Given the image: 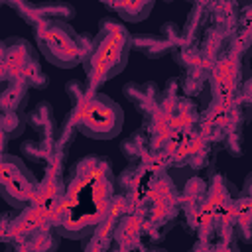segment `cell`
<instances>
[{
    "instance_id": "6da1fadb",
    "label": "cell",
    "mask_w": 252,
    "mask_h": 252,
    "mask_svg": "<svg viewBox=\"0 0 252 252\" xmlns=\"http://www.w3.org/2000/svg\"><path fill=\"white\" fill-rule=\"evenodd\" d=\"M132 51V33L126 24L116 16H104L98 22V30L93 37V53L83 63L87 85L98 93L100 85L116 77L128 63Z\"/></svg>"
},
{
    "instance_id": "7a4b0ae2",
    "label": "cell",
    "mask_w": 252,
    "mask_h": 252,
    "mask_svg": "<svg viewBox=\"0 0 252 252\" xmlns=\"http://www.w3.org/2000/svg\"><path fill=\"white\" fill-rule=\"evenodd\" d=\"M24 81L30 89H45L49 77L39 65L35 47L24 37H6L0 43V83Z\"/></svg>"
},
{
    "instance_id": "3957f363",
    "label": "cell",
    "mask_w": 252,
    "mask_h": 252,
    "mask_svg": "<svg viewBox=\"0 0 252 252\" xmlns=\"http://www.w3.org/2000/svg\"><path fill=\"white\" fill-rule=\"evenodd\" d=\"M71 114L79 132L94 140H110L118 136L124 122L120 104L100 91L93 93L79 106H73Z\"/></svg>"
},
{
    "instance_id": "277c9868",
    "label": "cell",
    "mask_w": 252,
    "mask_h": 252,
    "mask_svg": "<svg viewBox=\"0 0 252 252\" xmlns=\"http://www.w3.org/2000/svg\"><path fill=\"white\" fill-rule=\"evenodd\" d=\"M35 45L43 57L61 69H73L83 63L81 32L65 22H45L35 28Z\"/></svg>"
},
{
    "instance_id": "5b68a950",
    "label": "cell",
    "mask_w": 252,
    "mask_h": 252,
    "mask_svg": "<svg viewBox=\"0 0 252 252\" xmlns=\"http://www.w3.org/2000/svg\"><path fill=\"white\" fill-rule=\"evenodd\" d=\"M39 181L32 173V169L24 163L22 158H16L12 154H2L0 161V193L4 201L14 207L16 211H22L32 205Z\"/></svg>"
},
{
    "instance_id": "8992f818",
    "label": "cell",
    "mask_w": 252,
    "mask_h": 252,
    "mask_svg": "<svg viewBox=\"0 0 252 252\" xmlns=\"http://www.w3.org/2000/svg\"><path fill=\"white\" fill-rule=\"evenodd\" d=\"M246 79V61L224 51L209 75V93L215 100H228L240 94Z\"/></svg>"
},
{
    "instance_id": "52a82bcc",
    "label": "cell",
    "mask_w": 252,
    "mask_h": 252,
    "mask_svg": "<svg viewBox=\"0 0 252 252\" xmlns=\"http://www.w3.org/2000/svg\"><path fill=\"white\" fill-rule=\"evenodd\" d=\"M49 226H55V213H51L49 209H43V207L30 205L22 211H16L2 242L10 244V246H22L32 236H35L39 230L49 228Z\"/></svg>"
},
{
    "instance_id": "ba28073f",
    "label": "cell",
    "mask_w": 252,
    "mask_h": 252,
    "mask_svg": "<svg viewBox=\"0 0 252 252\" xmlns=\"http://www.w3.org/2000/svg\"><path fill=\"white\" fill-rule=\"evenodd\" d=\"M250 112L252 108L246 106L240 96L236 98H228V100H215L211 98L207 102L205 112L201 114V120L215 126L217 130H220L224 136L236 130H242L244 124L250 120Z\"/></svg>"
},
{
    "instance_id": "9c48e42d",
    "label": "cell",
    "mask_w": 252,
    "mask_h": 252,
    "mask_svg": "<svg viewBox=\"0 0 252 252\" xmlns=\"http://www.w3.org/2000/svg\"><path fill=\"white\" fill-rule=\"evenodd\" d=\"M8 8L16 10V14L28 24L32 26L33 30L45 22H65L69 24L73 18H75V8L71 4H61V2H55V4H30V2H24V0H6L4 2Z\"/></svg>"
},
{
    "instance_id": "30bf717a",
    "label": "cell",
    "mask_w": 252,
    "mask_h": 252,
    "mask_svg": "<svg viewBox=\"0 0 252 252\" xmlns=\"http://www.w3.org/2000/svg\"><path fill=\"white\" fill-rule=\"evenodd\" d=\"M28 118V126H32V130H35L39 134V144L43 148H47L49 152H57V134H59V126L53 114V106L47 100H39L30 112H26Z\"/></svg>"
},
{
    "instance_id": "8fae6325",
    "label": "cell",
    "mask_w": 252,
    "mask_h": 252,
    "mask_svg": "<svg viewBox=\"0 0 252 252\" xmlns=\"http://www.w3.org/2000/svg\"><path fill=\"white\" fill-rule=\"evenodd\" d=\"M65 171H57V169H51V167H45V175L39 179V185H37V191H35V197L32 201V205L35 207H43V209H49L51 213H55L67 193V183L65 181Z\"/></svg>"
},
{
    "instance_id": "7c38bea8",
    "label": "cell",
    "mask_w": 252,
    "mask_h": 252,
    "mask_svg": "<svg viewBox=\"0 0 252 252\" xmlns=\"http://www.w3.org/2000/svg\"><path fill=\"white\" fill-rule=\"evenodd\" d=\"M122 94L132 102V106L136 108V112L142 114L144 120H148L156 112V108L159 104L161 89L154 81H146V83L130 81V83H126L122 87Z\"/></svg>"
},
{
    "instance_id": "4fadbf2b",
    "label": "cell",
    "mask_w": 252,
    "mask_h": 252,
    "mask_svg": "<svg viewBox=\"0 0 252 252\" xmlns=\"http://www.w3.org/2000/svg\"><path fill=\"white\" fill-rule=\"evenodd\" d=\"M144 217L136 215H124L114 230V242L124 246L130 252H140L142 246H146V236H144Z\"/></svg>"
},
{
    "instance_id": "5bb4252c",
    "label": "cell",
    "mask_w": 252,
    "mask_h": 252,
    "mask_svg": "<svg viewBox=\"0 0 252 252\" xmlns=\"http://www.w3.org/2000/svg\"><path fill=\"white\" fill-rule=\"evenodd\" d=\"M211 26L224 30L226 33H234L240 24V4L236 2H209Z\"/></svg>"
},
{
    "instance_id": "9a60e30c",
    "label": "cell",
    "mask_w": 252,
    "mask_h": 252,
    "mask_svg": "<svg viewBox=\"0 0 252 252\" xmlns=\"http://www.w3.org/2000/svg\"><path fill=\"white\" fill-rule=\"evenodd\" d=\"M211 16H209V2H195L187 14L185 26L181 28L185 43H197L205 30L211 26Z\"/></svg>"
},
{
    "instance_id": "2e32d148",
    "label": "cell",
    "mask_w": 252,
    "mask_h": 252,
    "mask_svg": "<svg viewBox=\"0 0 252 252\" xmlns=\"http://www.w3.org/2000/svg\"><path fill=\"white\" fill-rule=\"evenodd\" d=\"M106 10H110L114 16H118L122 22H130V24H138L142 20H146L150 16V12L154 10V2L152 0H124V2H104L102 4Z\"/></svg>"
},
{
    "instance_id": "e0dca14e",
    "label": "cell",
    "mask_w": 252,
    "mask_h": 252,
    "mask_svg": "<svg viewBox=\"0 0 252 252\" xmlns=\"http://www.w3.org/2000/svg\"><path fill=\"white\" fill-rule=\"evenodd\" d=\"M150 150H152V148H150V132H148L146 126L134 130L126 140L120 142V152H122V156L128 159V163H138V161H142V159L148 156Z\"/></svg>"
},
{
    "instance_id": "ac0fdd59",
    "label": "cell",
    "mask_w": 252,
    "mask_h": 252,
    "mask_svg": "<svg viewBox=\"0 0 252 252\" xmlns=\"http://www.w3.org/2000/svg\"><path fill=\"white\" fill-rule=\"evenodd\" d=\"M28 91H30V85L24 83V81L4 83L2 91H0V108H2V112H8V110L22 112L24 106L28 104Z\"/></svg>"
},
{
    "instance_id": "d6986e66",
    "label": "cell",
    "mask_w": 252,
    "mask_h": 252,
    "mask_svg": "<svg viewBox=\"0 0 252 252\" xmlns=\"http://www.w3.org/2000/svg\"><path fill=\"white\" fill-rule=\"evenodd\" d=\"M132 49L144 53L150 59H159V57L171 53V45L159 33H134Z\"/></svg>"
},
{
    "instance_id": "ffe728a7",
    "label": "cell",
    "mask_w": 252,
    "mask_h": 252,
    "mask_svg": "<svg viewBox=\"0 0 252 252\" xmlns=\"http://www.w3.org/2000/svg\"><path fill=\"white\" fill-rule=\"evenodd\" d=\"M144 179H150L148 171L144 169L142 161L138 163H128L116 177V189H120L122 195H128V193H134V191H140V189H146V183Z\"/></svg>"
},
{
    "instance_id": "44dd1931",
    "label": "cell",
    "mask_w": 252,
    "mask_h": 252,
    "mask_svg": "<svg viewBox=\"0 0 252 252\" xmlns=\"http://www.w3.org/2000/svg\"><path fill=\"white\" fill-rule=\"evenodd\" d=\"M28 126V118L26 112H16V110H8L0 114V130H2V154H6V144L8 140H14L18 136L24 134Z\"/></svg>"
},
{
    "instance_id": "7402d4cb",
    "label": "cell",
    "mask_w": 252,
    "mask_h": 252,
    "mask_svg": "<svg viewBox=\"0 0 252 252\" xmlns=\"http://www.w3.org/2000/svg\"><path fill=\"white\" fill-rule=\"evenodd\" d=\"M226 51L240 57L242 61H248L252 57V26L238 24V30L228 39Z\"/></svg>"
},
{
    "instance_id": "603a6c76",
    "label": "cell",
    "mask_w": 252,
    "mask_h": 252,
    "mask_svg": "<svg viewBox=\"0 0 252 252\" xmlns=\"http://www.w3.org/2000/svg\"><path fill=\"white\" fill-rule=\"evenodd\" d=\"M209 75L211 71L207 69H189L183 71V75L179 77L181 81V93L183 96H197L205 91V87H209Z\"/></svg>"
},
{
    "instance_id": "cb8c5ba5",
    "label": "cell",
    "mask_w": 252,
    "mask_h": 252,
    "mask_svg": "<svg viewBox=\"0 0 252 252\" xmlns=\"http://www.w3.org/2000/svg\"><path fill=\"white\" fill-rule=\"evenodd\" d=\"M59 238H61V234L57 232V228L55 226H49V228L39 230L35 236H32L22 246H28L32 252H57Z\"/></svg>"
},
{
    "instance_id": "d4e9b609",
    "label": "cell",
    "mask_w": 252,
    "mask_h": 252,
    "mask_svg": "<svg viewBox=\"0 0 252 252\" xmlns=\"http://www.w3.org/2000/svg\"><path fill=\"white\" fill-rule=\"evenodd\" d=\"M55 152H49L47 148H43L39 144V140H26L22 142L20 146V156L26 158V159H32L33 163H41V165H47L49 159L53 158Z\"/></svg>"
},
{
    "instance_id": "484cf974",
    "label": "cell",
    "mask_w": 252,
    "mask_h": 252,
    "mask_svg": "<svg viewBox=\"0 0 252 252\" xmlns=\"http://www.w3.org/2000/svg\"><path fill=\"white\" fill-rule=\"evenodd\" d=\"M77 132H79V128H77V124H75V120H73V114H71V110H69L67 116H65L63 122H61V126H59V134H57V152H65V154H67V150L71 148V144H73Z\"/></svg>"
},
{
    "instance_id": "4316f807",
    "label": "cell",
    "mask_w": 252,
    "mask_h": 252,
    "mask_svg": "<svg viewBox=\"0 0 252 252\" xmlns=\"http://www.w3.org/2000/svg\"><path fill=\"white\" fill-rule=\"evenodd\" d=\"M144 169L148 171V175H159V173H167L169 171V158L165 152H158V150H150L148 156L142 159Z\"/></svg>"
},
{
    "instance_id": "83f0119b",
    "label": "cell",
    "mask_w": 252,
    "mask_h": 252,
    "mask_svg": "<svg viewBox=\"0 0 252 252\" xmlns=\"http://www.w3.org/2000/svg\"><path fill=\"white\" fill-rule=\"evenodd\" d=\"M94 91L89 89L87 81H79V79H69L65 83V94L69 96V102H71V108L73 106H79L83 100H87Z\"/></svg>"
},
{
    "instance_id": "f1b7e54d",
    "label": "cell",
    "mask_w": 252,
    "mask_h": 252,
    "mask_svg": "<svg viewBox=\"0 0 252 252\" xmlns=\"http://www.w3.org/2000/svg\"><path fill=\"white\" fill-rule=\"evenodd\" d=\"M158 33L171 45V51H173L175 47H179L181 43H185V39H183V32H181V28H179L175 22H163V24L159 26Z\"/></svg>"
},
{
    "instance_id": "f546056e",
    "label": "cell",
    "mask_w": 252,
    "mask_h": 252,
    "mask_svg": "<svg viewBox=\"0 0 252 252\" xmlns=\"http://www.w3.org/2000/svg\"><path fill=\"white\" fill-rule=\"evenodd\" d=\"M220 146L224 148V152H226L228 156H232V158H240V156L244 154V138H242V130H236V132L226 134Z\"/></svg>"
},
{
    "instance_id": "4dcf8cb0",
    "label": "cell",
    "mask_w": 252,
    "mask_h": 252,
    "mask_svg": "<svg viewBox=\"0 0 252 252\" xmlns=\"http://www.w3.org/2000/svg\"><path fill=\"white\" fill-rule=\"evenodd\" d=\"M240 100L246 104V106H250L252 108V71L246 75V79H244V85H242V89H240Z\"/></svg>"
},
{
    "instance_id": "1f68e13d",
    "label": "cell",
    "mask_w": 252,
    "mask_h": 252,
    "mask_svg": "<svg viewBox=\"0 0 252 252\" xmlns=\"http://www.w3.org/2000/svg\"><path fill=\"white\" fill-rule=\"evenodd\" d=\"M203 252H238V246L236 248H230V246H226V244H222L219 240H213V242L205 244V250Z\"/></svg>"
},
{
    "instance_id": "d6a6232c",
    "label": "cell",
    "mask_w": 252,
    "mask_h": 252,
    "mask_svg": "<svg viewBox=\"0 0 252 252\" xmlns=\"http://www.w3.org/2000/svg\"><path fill=\"white\" fill-rule=\"evenodd\" d=\"M242 195H246V197H252V171L248 173V177H246V181H244V187H242Z\"/></svg>"
},
{
    "instance_id": "836d02e7",
    "label": "cell",
    "mask_w": 252,
    "mask_h": 252,
    "mask_svg": "<svg viewBox=\"0 0 252 252\" xmlns=\"http://www.w3.org/2000/svg\"><path fill=\"white\" fill-rule=\"evenodd\" d=\"M140 252H167V250L161 246H156V244H146V246H142Z\"/></svg>"
},
{
    "instance_id": "e575fe53",
    "label": "cell",
    "mask_w": 252,
    "mask_h": 252,
    "mask_svg": "<svg viewBox=\"0 0 252 252\" xmlns=\"http://www.w3.org/2000/svg\"><path fill=\"white\" fill-rule=\"evenodd\" d=\"M205 244H207V242H203V240H195V244H193L187 252H203V250H205Z\"/></svg>"
},
{
    "instance_id": "d590c367",
    "label": "cell",
    "mask_w": 252,
    "mask_h": 252,
    "mask_svg": "<svg viewBox=\"0 0 252 252\" xmlns=\"http://www.w3.org/2000/svg\"><path fill=\"white\" fill-rule=\"evenodd\" d=\"M108 252H130V250H126L124 246H120L118 242H114V240H112V244H110V248H108Z\"/></svg>"
},
{
    "instance_id": "8d00e7d4",
    "label": "cell",
    "mask_w": 252,
    "mask_h": 252,
    "mask_svg": "<svg viewBox=\"0 0 252 252\" xmlns=\"http://www.w3.org/2000/svg\"><path fill=\"white\" fill-rule=\"evenodd\" d=\"M4 252H32L28 246H10V248H6Z\"/></svg>"
},
{
    "instance_id": "74e56055",
    "label": "cell",
    "mask_w": 252,
    "mask_h": 252,
    "mask_svg": "<svg viewBox=\"0 0 252 252\" xmlns=\"http://www.w3.org/2000/svg\"><path fill=\"white\" fill-rule=\"evenodd\" d=\"M238 252H240V250H238Z\"/></svg>"
}]
</instances>
